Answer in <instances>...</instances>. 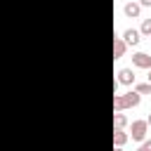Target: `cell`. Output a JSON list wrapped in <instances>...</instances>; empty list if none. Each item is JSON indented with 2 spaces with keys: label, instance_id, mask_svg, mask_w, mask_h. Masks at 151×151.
Listing matches in <instances>:
<instances>
[{
  "label": "cell",
  "instance_id": "1",
  "mask_svg": "<svg viewBox=\"0 0 151 151\" xmlns=\"http://www.w3.org/2000/svg\"><path fill=\"white\" fill-rule=\"evenodd\" d=\"M146 130H149V123H146V120H132L127 137H130L132 142H144V139H146Z\"/></svg>",
  "mask_w": 151,
  "mask_h": 151
},
{
  "label": "cell",
  "instance_id": "2",
  "mask_svg": "<svg viewBox=\"0 0 151 151\" xmlns=\"http://www.w3.org/2000/svg\"><path fill=\"white\" fill-rule=\"evenodd\" d=\"M120 38L125 40V45H130V47H137V45H139V40H142V33H139L137 28H125Z\"/></svg>",
  "mask_w": 151,
  "mask_h": 151
},
{
  "label": "cell",
  "instance_id": "3",
  "mask_svg": "<svg viewBox=\"0 0 151 151\" xmlns=\"http://www.w3.org/2000/svg\"><path fill=\"white\" fill-rule=\"evenodd\" d=\"M132 66H134V68H151V54H146V52H134V54H132Z\"/></svg>",
  "mask_w": 151,
  "mask_h": 151
},
{
  "label": "cell",
  "instance_id": "4",
  "mask_svg": "<svg viewBox=\"0 0 151 151\" xmlns=\"http://www.w3.org/2000/svg\"><path fill=\"white\" fill-rule=\"evenodd\" d=\"M134 80H137V76H134L132 68H120L118 71V85H134Z\"/></svg>",
  "mask_w": 151,
  "mask_h": 151
},
{
  "label": "cell",
  "instance_id": "5",
  "mask_svg": "<svg viewBox=\"0 0 151 151\" xmlns=\"http://www.w3.org/2000/svg\"><path fill=\"white\" fill-rule=\"evenodd\" d=\"M139 101H142V94L134 92V90H130V92L123 94V104H125V109H134V106H139Z\"/></svg>",
  "mask_w": 151,
  "mask_h": 151
},
{
  "label": "cell",
  "instance_id": "6",
  "mask_svg": "<svg viewBox=\"0 0 151 151\" xmlns=\"http://www.w3.org/2000/svg\"><path fill=\"white\" fill-rule=\"evenodd\" d=\"M123 12H125V17H130V19H137V17H139V12H142V5H139V2H125Z\"/></svg>",
  "mask_w": 151,
  "mask_h": 151
},
{
  "label": "cell",
  "instance_id": "7",
  "mask_svg": "<svg viewBox=\"0 0 151 151\" xmlns=\"http://www.w3.org/2000/svg\"><path fill=\"white\" fill-rule=\"evenodd\" d=\"M125 50H127L125 40H123V38H113V59H120V57L125 54Z\"/></svg>",
  "mask_w": 151,
  "mask_h": 151
},
{
  "label": "cell",
  "instance_id": "8",
  "mask_svg": "<svg viewBox=\"0 0 151 151\" xmlns=\"http://www.w3.org/2000/svg\"><path fill=\"white\" fill-rule=\"evenodd\" d=\"M125 125H127V116L123 111H113V127L116 130H123Z\"/></svg>",
  "mask_w": 151,
  "mask_h": 151
},
{
  "label": "cell",
  "instance_id": "9",
  "mask_svg": "<svg viewBox=\"0 0 151 151\" xmlns=\"http://www.w3.org/2000/svg\"><path fill=\"white\" fill-rule=\"evenodd\" d=\"M127 139H130V137H127L125 130H116V127H113V146H125Z\"/></svg>",
  "mask_w": 151,
  "mask_h": 151
},
{
  "label": "cell",
  "instance_id": "10",
  "mask_svg": "<svg viewBox=\"0 0 151 151\" xmlns=\"http://www.w3.org/2000/svg\"><path fill=\"white\" fill-rule=\"evenodd\" d=\"M113 111H125V104H123V94H113Z\"/></svg>",
  "mask_w": 151,
  "mask_h": 151
},
{
  "label": "cell",
  "instance_id": "11",
  "mask_svg": "<svg viewBox=\"0 0 151 151\" xmlns=\"http://www.w3.org/2000/svg\"><path fill=\"white\" fill-rule=\"evenodd\" d=\"M134 92H139V94H149V92H151V83H139V85H134Z\"/></svg>",
  "mask_w": 151,
  "mask_h": 151
},
{
  "label": "cell",
  "instance_id": "12",
  "mask_svg": "<svg viewBox=\"0 0 151 151\" xmlns=\"http://www.w3.org/2000/svg\"><path fill=\"white\" fill-rule=\"evenodd\" d=\"M139 33H142V35H151V19H144V21H142Z\"/></svg>",
  "mask_w": 151,
  "mask_h": 151
},
{
  "label": "cell",
  "instance_id": "13",
  "mask_svg": "<svg viewBox=\"0 0 151 151\" xmlns=\"http://www.w3.org/2000/svg\"><path fill=\"white\" fill-rule=\"evenodd\" d=\"M137 151H151V139H144V142H139V149Z\"/></svg>",
  "mask_w": 151,
  "mask_h": 151
},
{
  "label": "cell",
  "instance_id": "14",
  "mask_svg": "<svg viewBox=\"0 0 151 151\" xmlns=\"http://www.w3.org/2000/svg\"><path fill=\"white\" fill-rule=\"evenodd\" d=\"M139 5L142 7H151V0H139Z\"/></svg>",
  "mask_w": 151,
  "mask_h": 151
},
{
  "label": "cell",
  "instance_id": "15",
  "mask_svg": "<svg viewBox=\"0 0 151 151\" xmlns=\"http://www.w3.org/2000/svg\"><path fill=\"white\" fill-rule=\"evenodd\" d=\"M113 151H125V149H123V146H116V149H113Z\"/></svg>",
  "mask_w": 151,
  "mask_h": 151
},
{
  "label": "cell",
  "instance_id": "16",
  "mask_svg": "<svg viewBox=\"0 0 151 151\" xmlns=\"http://www.w3.org/2000/svg\"><path fill=\"white\" fill-rule=\"evenodd\" d=\"M146 123H149V125H151V113H149V118H146Z\"/></svg>",
  "mask_w": 151,
  "mask_h": 151
},
{
  "label": "cell",
  "instance_id": "17",
  "mask_svg": "<svg viewBox=\"0 0 151 151\" xmlns=\"http://www.w3.org/2000/svg\"><path fill=\"white\" fill-rule=\"evenodd\" d=\"M146 83H151V68H149V80H146Z\"/></svg>",
  "mask_w": 151,
  "mask_h": 151
}]
</instances>
